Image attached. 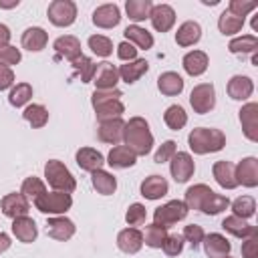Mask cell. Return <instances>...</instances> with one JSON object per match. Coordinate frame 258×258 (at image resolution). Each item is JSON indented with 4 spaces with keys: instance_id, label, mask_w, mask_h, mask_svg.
Wrapping results in <instances>:
<instances>
[{
    "instance_id": "7",
    "label": "cell",
    "mask_w": 258,
    "mask_h": 258,
    "mask_svg": "<svg viewBox=\"0 0 258 258\" xmlns=\"http://www.w3.org/2000/svg\"><path fill=\"white\" fill-rule=\"evenodd\" d=\"M189 105L200 115L210 113L216 107V91H214V85L212 83H200V85H196L191 89V95H189Z\"/></svg>"
},
{
    "instance_id": "10",
    "label": "cell",
    "mask_w": 258,
    "mask_h": 258,
    "mask_svg": "<svg viewBox=\"0 0 258 258\" xmlns=\"http://www.w3.org/2000/svg\"><path fill=\"white\" fill-rule=\"evenodd\" d=\"M240 123L244 135L256 143L258 141V103H246L240 109Z\"/></svg>"
},
{
    "instance_id": "34",
    "label": "cell",
    "mask_w": 258,
    "mask_h": 258,
    "mask_svg": "<svg viewBox=\"0 0 258 258\" xmlns=\"http://www.w3.org/2000/svg\"><path fill=\"white\" fill-rule=\"evenodd\" d=\"M123 34H125L127 42H131V44H133V46H137V48L147 50V48H151V46H153V36H151V32H147L145 28H141V26H137V24L127 26Z\"/></svg>"
},
{
    "instance_id": "62",
    "label": "cell",
    "mask_w": 258,
    "mask_h": 258,
    "mask_svg": "<svg viewBox=\"0 0 258 258\" xmlns=\"http://www.w3.org/2000/svg\"><path fill=\"white\" fill-rule=\"evenodd\" d=\"M224 258H232V256H230V254H228V256H224Z\"/></svg>"
},
{
    "instance_id": "46",
    "label": "cell",
    "mask_w": 258,
    "mask_h": 258,
    "mask_svg": "<svg viewBox=\"0 0 258 258\" xmlns=\"http://www.w3.org/2000/svg\"><path fill=\"white\" fill-rule=\"evenodd\" d=\"M228 206H230V200H228L226 196H220V194L212 191V196L206 200V204L202 206L200 212H204V214H208V216H216V214L224 212Z\"/></svg>"
},
{
    "instance_id": "53",
    "label": "cell",
    "mask_w": 258,
    "mask_h": 258,
    "mask_svg": "<svg viewBox=\"0 0 258 258\" xmlns=\"http://www.w3.org/2000/svg\"><path fill=\"white\" fill-rule=\"evenodd\" d=\"M121 97H123V93L119 89H107V91H97L95 89V93L91 97V103H93V107H97L105 101H115V99H121Z\"/></svg>"
},
{
    "instance_id": "2",
    "label": "cell",
    "mask_w": 258,
    "mask_h": 258,
    "mask_svg": "<svg viewBox=\"0 0 258 258\" xmlns=\"http://www.w3.org/2000/svg\"><path fill=\"white\" fill-rule=\"evenodd\" d=\"M187 143L189 149L198 155H206V153H216L222 151L226 145V135L220 129H212V127H198L187 135Z\"/></svg>"
},
{
    "instance_id": "45",
    "label": "cell",
    "mask_w": 258,
    "mask_h": 258,
    "mask_svg": "<svg viewBox=\"0 0 258 258\" xmlns=\"http://www.w3.org/2000/svg\"><path fill=\"white\" fill-rule=\"evenodd\" d=\"M71 64L75 67V71L79 73V77H81V81H83V83H91V81H93V75H95L97 64H95L89 56L81 54V56H79V58H75Z\"/></svg>"
},
{
    "instance_id": "47",
    "label": "cell",
    "mask_w": 258,
    "mask_h": 258,
    "mask_svg": "<svg viewBox=\"0 0 258 258\" xmlns=\"http://www.w3.org/2000/svg\"><path fill=\"white\" fill-rule=\"evenodd\" d=\"M89 48H91L97 56L107 58V56L113 52V42H111V38H107V36H103V34H93V36H89Z\"/></svg>"
},
{
    "instance_id": "20",
    "label": "cell",
    "mask_w": 258,
    "mask_h": 258,
    "mask_svg": "<svg viewBox=\"0 0 258 258\" xmlns=\"http://www.w3.org/2000/svg\"><path fill=\"white\" fill-rule=\"evenodd\" d=\"M137 161V155L127 147V145H115L109 155H107V161L113 169H127V167H133Z\"/></svg>"
},
{
    "instance_id": "14",
    "label": "cell",
    "mask_w": 258,
    "mask_h": 258,
    "mask_svg": "<svg viewBox=\"0 0 258 258\" xmlns=\"http://www.w3.org/2000/svg\"><path fill=\"white\" fill-rule=\"evenodd\" d=\"M46 234L58 242H67L75 234V222L64 216H52L46 222Z\"/></svg>"
},
{
    "instance_id": "38",
    "label": "cell",
    "mask_w": 258,
    "mask_h": 258,
    "mask_svg": "<svg viewBox=\"0 0 258 258\" xmlns=\"http://www.w3.org/2000/svg\"><path fill=\"white\" fill-rule=\"evenodd\" d=\"M125 113V105L121 103V99H115V101H105L101 105L95 107V115L99 121H107V119H117Z\"/></svg>"
},
{
    "instance_id": "35",
    "label": "cell",
    "mask_w": 258,
    "mask_h": 258,
    "mask_svg": "<svg viewBox=\"0 0 258 258\" xmlns=\"http://www.w3.org/2000/svg\"><path fill=\"white\" fill-rule=\"evenodd\" d=\"M151 8H153L151 0H127V2H125L127 16H129L133 22H143L145 18H149Z\"/></svg>"
},
{
    "instance_id": "12",
    "label": "cell",
    "mask_w": 258,
    "mask_h": 258,
    "mask_svg": "<svg viewBox=\"0 0 258 258\" xmlns=\"http://www.w3.org/2000/svg\"><path fill=\"white\" fill-rule=\"evenodd\" d=\"M236 181L244 187H256L258 185V159L256 157H244L236 165Z\"/></svg>"
},
{
    "instance_id": "26",
    "label": "cell",
    "mask_w": 258,
    "mask_h": 258,
    "mask_svg": "<svg viewBox=\"0 0 258 258\" xmlns=\"http://www.w3.org/2000/svg\"><path fill=\"white\" fill-rule=\"evenodd\" d=\"M169 189V183L161 175H149L141 181V196L147 200H161Z\"/></svg>"
},
{
    "instance_id": "17",
    "label": "cell",
    "mask_w": 258,
    "mask_h": 258,
    "mask_svg": "<svg viewBox=\"0 0 258 258\" xmlns=\"http://www.w3.org/2000/svg\"><path fill=\"white\" fill-rule=\"evenodd\" d=\"M212 173L218 181V185H222L224 189H234L238 187V181H236V165L232 161H216L214 167H212Z\"/></svg>"
},
{
    "instance_id": "50",
    "label": "cell",
    "mask_w": 258,
    "mask_h": 258,
    "mask_svg": "<svg viewBox=\"0 0 258 258\" xmlns=\"http://www.w3.org/2000/svg\"><path fill=\"white\" fill-rule=\"evenodd\" d=\"M256 6H258L256 0H230L228 12H232L234 16H242V18H246V14L252 12Z\"/></svg>"
},
{
    "instance_id": "40",
    "label": "cell",
    "mask_w": 258,
    "mask_h": 258,
    "mask_svg": "<svg viewBox=\"0 0 258 258\" xmlns=\"http://www.w3.org/2000/svg\"><path fill=\"white\" fill-rule=\"evenodd\" d=\"M230 52L234 54H248V52H256L258 48V38L254 34H244V36H238V38H232L230 44H228Z\"/></svg>"
},
{
    "instance_id": "25",
    "label": "cell",
    "mask_w": 258,
    "mask_h": 258,
    "mask_svg": "<svg viewBox=\"0 0 258 258\" xmlns=\"http://www.w3.org/2000/svg\"><path fill=\"white\" fill-rule=\"evenodd\" d=\"M181 64H183V71L189 77H200V75H204L208 71L210 60H208V54L204 50H191V52H187L183 56Z\"/></svg>"
},
{
    "instance_id": "49",
    "label": "cell",
    "mask_w": 258,
    "mask_h": 258,
    "mask_svg": "<svg viewBox=\"0 0 258 258\" xmlns=\"http://www.w3.org/2000/svg\"><path fill=\"white\" fill-rule=\"evenodd\" d=\"M204 236H206V234H204V228L198 226V224H189V226H185V228H183V234H181V238L187 240L189 246H191L194 250L200 248V244L204 242Z\"/></svg>"
},
{
    "instance_id": "51",
    "label": "cell",
    "mask_w": 258,
    "mask_h": 258,
    "mask_svg": "<svg viewBox=\"0 0 258 258\" xmlns=\"http://www.w3.org/2000/svg\"><path fill=\"white\" fill-rule=\"evenodd\" d=\"M161 250H163L167 256H177V254H181V250H183V238H181L179 234H167V238H165Z\"/></svg>"
},
{
    "instance_id": "9",
    "label": "cell",
    "mask_w": 258,
    "mask_h": 258,
    "mask_svg": "<svg viewBox=\"0 0 258 258\" xmlns=\"http://www.w3.org/2000/svg\"><path fill=\"white\" fill-rule=\"evenodd\" d=\"M93 83L97 87V91H107V89H117V83H119V71L113 62H99L97 69H95V75H93Z\"/></svg>"
},
{
    "instance_id": "37",
    "label": "cell",
    "mask_w": 258,
    "mask_h": 258,
    "mask_svg": "<svg viewBox=\"0 0 258 258\" xmlns=\"http://www.w3.org/2000/svg\"><path fill=\"white\" fill-rule=\"evenodd\" d=\"M244 20H246V18H242V16H234L232 12L224 10V12L220 14V18H218V28H220L222 34L232 36V34H236V32L242 30Z\"/></svg>"
},
{
    "instance_id": "42",
    "label": "cell",
    "mask_w": 258,
    "mask_h": 258,
    "mask_svg": "<svg viewBox=\"0 0 258 258\" xmlns=\"http://www.w3.org/2000/svg\"><path fill=\"white\" fill-rule=\"evenodd\" d=\"M20 194L26 198V200H36V198H40L42 194H46V185H44V181L42 179H38V177H26L24 181H22V187H20Z\"/></svg>"
},
{
    "instance_id": "39",
    "label": "cell",
    "mask_w": 258,
    "mask_h": 258,
    "mask_svg": "<svg viewBox=\"0 0 258 258\" xmlns=\"http://www.w3.org/2000/svg\"><path fill=\"white\" fill-rule=\"evenodd\" d=\"M163 121H165V125H167L169 129L179 131V129H183L185 123H187V113L183 111L181 105H171V107L165 109V113H163Z\"/></svg>"
},
{
    "instance_id": "23",
    "label": "cell",
    "mask_w": 258,
    "mask_h": 258,
    "mask_svg": "<svg viewBox=\"0 0 258 258\" xmlns=\"http://www.w3.org/2000/svg\"><path fill=\"white\" fill-rule=\"evenodd\" d=\"M75 159H77V165H79L81 169L91 171V173L97 171V169H101L103 163H105L103 153L97 151V149H93V147H81V149L77 151Z\"/></svg>"
},
{
    "instance_id": "32",
    "label": "cell",
    "mask_w": 258,
    "mask_h": 258,
    "mask_svg": "<svg viewBox=\"0 0 258 258\" xmlns=\"http://www.w3.org/2000/svg\"><path fill=\"white\" fill-rule=\"evenodd\" d=\"M157 89L167 97H175L183 91V79L173 71L161 73L159 79H157Z\"/></svg>"
},
{
    "instance_id": "48",
    "label": "cell",
    "mask_w": 258,
    "mask_h": 258,
    "mask_svg": "<svg viewBox=\"0 0 258 258\" xmlns=\"http://www.w3.org/2000/svg\"><path fill=\"white\" fill-rule=\"evenodd\" d=\"M145 218H147V210L143 204H131L125 212V220L129 226H141L145 224Z\"/></svg>"
},
{
    "instance_id": "11",
    "label": "cell",
    "mask_w": 258,
    "mask_h": 258,
    "mask_svg": "<svg viewBox=\"0 0 258 258\" xmlns=\"http://www.w3.org/2000/svg\"><path fill=\"white\" fill-rule=\"evenodd\" d=\"M123 127H125V121L121 117L117 119H107V121H99V129H97V135L103 143H109V145H117L121 139H123Z\"/></svg>"
},
{
    "instance_id": "19",
    "label": "cell",
    "mask_w": 258,
    "mask_h": 258,
    "mask_svg": "<svg viewBox=\"0 0 258 258\" xmlns=\"http://www.w3.org/2000/svg\"><path fill=\"white\" fill-rule=\"evenodd\" d=\"M252 93H254V83H252L250 77L234 75L228 81V95H230V99H234V101H246L248 97H252Z\"/></svg>"
},
{
    "instance_id": "41",
    "label": "cell",
    "mask_w": 258,
    "mask_h": 258,
    "mask_svg": "<svg viewBox=\"0 0 258 258\" xmlns=\"http://www.w3.org/2000/svg\"><path fill=\"white\" fill-rule=\"evenodd\" d=\"M167 238V228H161L157 224H149L145 226V232H143V244L149 246V248H161L163 242Z\"/></svg>"
},
{
    "instance_id": "22",
    "label": "cell",
    "mask_w": 258,
    "mask_h": 258,
    "mask_svg": "<svg viewBox=\"0 0 258 258\" xmlns=\"http://www.w3.org/2000/svg\"><path fill=\"white\" fill-rule=\"evenodd\" d=\"M52 48L56 50V54H58V56H64V58H67V60H71V62L83 54V52H81V40H79L77 36H73V34L58 36V38L54 40Z\"/></svg>"
},
{
    "instance_id": "58",
    "label": "cell",
    "mask_w": 258,
    "mask_h": 258,
    "mask_svg": "<svg viewBox=\"0 0 258 258\" xmlns=\"http://www.w3.org/2000/svg\"><path fill=\"white\" fill-rule=\"evenodd\" d=\"M10 28L6 26V24H0V48L2 46H8V42H10Z\"/></svg>"
},
{
    "instance_id": "21",
    "label": "cell",
    "mask_w": 258,
    "mask_h": 258,
    "mask_svg": "<svg viewBox=\"0 0 258 258\" xmlns=\"http://www.w3.org/2000/svg\"><path fill=\"white\" fill-rule=\"evenodd\" d=\"M204 252H206V256L208 258H224V256H228L230 254V242L226 240V236H222V234H218V232H214V234H210V236H204Z\"/></svg>"
},
{
    "instance_id": "36",
    "label": "cell",
    "mask_w": 258,
    "mask_h": 258,
    "mask_svg": "<svg viewBox=\"0 0 258 258\" xmlns=\"http://www.w3.org/2000/svg\"><path fill=\"white\" fill-rule=\"evenodd\" d=\"M22 117H24V121H28L34 129H40V127H44V125L48 123V111H46L44 105H38V103L28 105V107L22 111Z\"/></svg>"
},
{
    "instance_id": "3",
    "label": "cell",
    "mask_w": 258,
    "mask_h": 258,
    "mask_svg": "<svg viewBox=\"0 0 258 258\" xmlns=\"http://www.w3.org/2000/svg\"><path fill=\"white\" fill-rule=\"evenodd\" d=\"M44 177L48 181L50 187H54V191H64L71 194L77 187V179L73 177V173L69 171V167L58 161V159H50L44 165Z\"/></svg>"
},
{
    "instance_id": "54",
    "label": "cell",
    "mask_w": 258,
    "mask_h": 258,
    "mask_svg": "<svg viewBox=\"0 0 258 258\" xmlns=\"http://www.w3.org/2000/svg\"><path fill=\"white\" fill-rule=\"evenodd\" d=\"M175 151H177V147H175V141H165L157 151H155V157H153V161L155 163H163V161H169L173 155H175Z\"/></svg>"
},
{
    "instance_id": "15",
    "label": "cell",
    "mask_w": 258,
    "mask_h": 258,
    "mask_svg": "<svg viewBox=\"0 0 258 258\" xmlns=\"http://www.w3.org/2000/svg\"><path fill=\"white\" fill-rule=\"evenodd\" d=\"M149 18H151V24L157 32H167L173 24H175V12L169 4H157L151 8L149 12Z\"/></svg>"
},
{
    "instance_id": "56",
    "label": "cell",
    "mask_w": 258,
    "mask_h": 258,
    "mask_svg": "<svg viewBox=\"0 0 258 258\" xmlns=\"http://www.w3.org/2000/svg\"><path fill=\"white\" fill-rule=\"evenodd\" d=\"M14 85V73L10 67H2L0 64V91H6Z\"/></svg>"
},
{
    "instance_id": "27",
    "label": "cell",
    "mask_w": 258,
    "mask_h": 258,
    "mask_svg": "<svg viewBox=\"0 0 258 258\" xmlns=\"http://www.w3.org/2000/svg\"><path fill=\"white\" fill-rule=\"evenodd\" d=\"M12 234H14L20 242L30 244V242L36 240L38 230H36V224H34L32 218H28V216H20V218L12 220Z\"/></svg>"
},
{
    "instance_id": "6",
    "label": "cell",
    "mask_w": 258,
    "mask_h": 258,
    "mask_svg": "<svg viewBox=\"0 0 258 258\" xmlns=\"http://www.w3.org/2000/svg\"><path fill=\"white\" fill-rule=\"evenodd\" d=\"M48 20L54 26H71L77 20V4L73 0H52L48 4Z\"/></svg>"
},
{
    "instance_id": "18",
    "label": "cell",
    "mask_w": 258,
    "mask_h": 258,
    "mask_svg": "<svg viewBox=\"0 0 258 258\" xmlns=\"http://www.w3.org/2000/svg\"><path fill=\"white\" fill-rule=\"evenodd\" d=\"M117 246L125 254H137L143 246V234L137 228H125L117 234Z\"/></svg>"
},
{
    "instance_id": "13",
    "label": "cell",
    "mask_w": 258,
    "mask_h": 258,
    "mask_svg": "<svg viewBox=\"0 0 258 258\" xmlns=\"http://www.w3.org/2000/svg\"><path fill=\"white\" fill-rule=\"evenodd\" d=\"M0 208H2V214L12 218V220H16L20 216H26L28 210H30L28 200L22 194H16V191L14 194H6L2 198V202H0Z\"/></svg>"
},
{
    "instance_id": "55",
    "label": "cell",
    "mask_w": 258,
    "mask_h": 258,
    "mask_svg": "<svg viewBox=\"0 0 258 258\" xmlns=\"http://www.w3.org/2000/svg\"><path fill=\"white\" fill-rule=\"evenodd\" d=\"M117 56H119L121 60H125V62H131V60L137 58V48H135L131 42L123 40V42L117 46Z\"/></svg>"
},
{
    "instance_id": "44",
    "label": "cell",
    "mask_w": 258,
    "mask_h": 258,
    "mask_svg": "<svg viewBox=\"0 0 258 258\" xmlns=\"http://www.w3.org/2000/svg\"><path fill=\"white\" fill-rule=\"evenodd\" d=\"M32 97V87L28 83H18L16 87H12L10 95H8V103L12 107H24Z\"/></svg>"
},
{
    "instance_id": "57",
    "label": "cell",
    "mask_w": 258,
    "mask_h": 258,
    "mask_svg": "<svg viewBox=\"0 0 258 258\" xmlns=\"http://www.w3.org/2000/svg\"><path fill=\"white\" fill-rule=\"evenodd\" d=\"M256 234L246 238V242L242 244V258H256Z\"/></svg>"
},
{
    "instance_id": "16",
    "label": "cell",
    "mask_w": 258,
    "mask_h": 258,
    "mask_svg": "<svg viewBox=\"0 0 258 258\" xmlns=\"http://www.w3.org/2000/svg\"><path fill=\"white\" fill-rule=\"evenodd\" d=\"M121 20V12L117 4H101L93 12V22L99 28H113Z\"/></svg>"
},
{
    "instance_id": "24",
    "label": "cell",
    "mask_w": 258,
    "mask_h": 258,
    "mask_svg": "<svg viewBox=\"0 0 258 258\" xmlns=\"http://www.w3.org/2000/svg\"><path fill=\"white\" fill-rule=\"evenodd\" d=\"M20 42H22V48H26V50H30V52H38V50H42V48L46 46L48 34H46V30L40 28V26H30V28H26V30L22 32Z\"/></svg>"
},
{
    "instance_id": "33",
    "label": "cell",
    "mask_w": 258,
    "mask_h": 258,
    "mask_svg": "<svg viewBox=\"0 0 258 258\" xmlns=\"http://www.w3.org/2000/svg\"><path fill=\"white\" fill-rule=\"evenodd\" d=\"M91 183H93V187H95L101 196H111V194H115V189H117V179H115V175H111V173L105 171V169L93 171V173H91Z\"/></svg>"
},
{
    "instance_id": "31",
    "label": "cell",
    "mask_w": 258,
    "mask_h": 258,
    "mask_svg": "<svg viewBox=\"0 0 258 258\" xmlns=\"http://www.w3.org/2000/svg\"><path fill=\"white\" fill-rule=\"evenodd\" d=\"M222 228H224L226 232H230L232 236L242 238V240H246V238H250V236L256 234V228L250 226L246 220H242V218H238V216H228V218H224Z\"/></svg>"
},
{
    "instance_id": "5",
    "label": "cell",
    "mask_w": 258,
    "mask_h": 258,
    "mask_svg": "<svg viewBox=\"0 0 258 258\" xmlns=\"http://www.w3.org/2000/svg\"><path fill=\"white\" fill-rule=\"evenodd\" d=\"M187 212L189 210L181 200H171L153 212V224H157L161 228H169V226L181 222L187 216Z\"/></svg>"
},
{
    "instance_id": "61",
    "label": "cell",
    "mask_w": 258,
    "mask_h": 258,
    "mask_svg": "<svg viewBox=\"0 0 258 258\" xmlns=\"http://www.w3.org/2000/svg\"><path fill=\"white\" fill-rule=\"evenodd\" d=\"M252 28H254V30H258V16L252 20Z\"/></svg>"
},
{
    "instance_id": "4",
    "label": "cell",
    "mask_w": 258,
    "mask_h": 258,
    "mask_svg": "<svg viewBox=\"0 0 258 258\" xmlns=\"http://www.w3.org/2000/svg\"><path fill=\"white\" fill-rule=\"evenodd\" d=\"M34 206L42 214L62 216L67 210H71L73 198H71V194H64V191H50V194L46 191V194H42L40 198L34 200Z\"/></svg>"
},
{
    "instance_id": "60",
    "label": "cell",
    "mask_w": 258,
    "mask_h": 258,
    "mask_svg": "<svg viewBox=\"0 0 258 258\" xmlns=\"http://www.w3.org/2000/svg\"><path fill=\"white\" fill-rule=\"evenodd\" d=\"M18 4H20L18 0H0V8H14Z\"/></svg>"
},
{
    "instance_id": "30",
    "label": "cell",
    "mask_w": 258,
    "mask_h": 258,
    "mask_svg": "<svg viewBox=\"0 0 258 258\" xmlns=\"http://www.w3.org/2000/svg\"><path fill=\"white\" fill-rule=\"evenodd\" d=\"M212 187L206 185V183H196L191 187H187L185 191V200L183 204L187 206V210H202V206L206 204V200L212 196Z\"/></svg>"
},
{
    "instance_id": "52",
    "label": "cell",
    "mask_w": 258,
    "mask_h": 258,
    "mask_svg": "<svg viewBox=\"0 0 258 258\" xmlns=\"http://www.w3.org/2000/svg\"><path fill=\"white\" fill-rule=\"evenodd\" d=\"M20 58H22V54H20V50L16 48V46H2L0 48V64L2 67H12V64H18L20 62Z\"/></svg>"
},
{
    "instance_id": "8",
    "label": "cell",
    "mask_w": 258,
    "mask_h": 258,
    "mask_svg": "<svg viewBox=\"0 0 258 258\" xmlns=\"http://www.w3.org/2000/svg\"><path fill=\"white\" fill-rule=\"evenodd\" d=\"M194 159L189 153L185 151H175V155L171 157L169 161V171H171V177L177 181V183H185L191 175H194Z\"/></svg>"
},
{
    "instance_id": "1",
    "label": "cell",
    "mask_w": 258,
    "mask_h": 258,
    "mask_svg": "<svg viewBox=\"0 0 258 258\" xmlns=\"http://www.w3.org/2000/svg\"><path fill=\"white\" fill-rule=\"evenodd\" d=\"M123 141L135 155H147L153 147V133L143 117H131L123 127Z\"/></svg>"
},
{
    "instance_id": "43",
    "label": "cell",
    "mask_w": 258,
    "mask_h": 258,
    "mask_svg": "<svg viewBox=\"0 0 258 258\" xmlns=\"http://www.w3.org/2000/svg\"><path fill=\"white\" fill-rule=\"evenodd\" d=\"M232 212H234V216H238V218H242V220L252 218L254 212H256V202H254V198H250V196L236 198V200L232 202Z\"/></svg>"
},
{
    "instance_id": "28",
    "label": "cell",
    "mask_w": 258,
    "mask_h": 258,
    "mask_svg": "<svg viewBox=\"0 0 258 258\" xmlns=\"http://www.w3.org/2000/svg\"><path fill=\"white\" fill-rule=\"evenodd\" d=\"M147 69H149V62H147L145 58H135V60H131V62L121 64L117 71H119V77H121L127 85H133L135 81H139V79L147 73Z\"/></svg>"
},
{
    "instance_id": "59",
    "label": "cell",
    "mask_w": 258,
    "mask_h": 258,
    "mask_svg": "<svg viewBox=\"0 0 258 258\" xmlns=\"http://www.w3.org/2000/svg\"><path fill=\"white\" fill-rule=\"evenodd\" d=\"M10 244H12V242H10V236L4 234V232H0V254L6 252V250L10 248Z\"/></svg>"
},
{
    "instance_id": "29",
    "label": "cell",
    "mask_w": 258,
    "mask_h": 258,
    "mask_svg": "<svg viewBox=\"0 0 258 258\" xmlns=\"http://www.w3.org/2000/svg\"><path fill=\"white\" fill-rule=\"evenodd\" d=\"M200 38H202V26L194 20H185L175 32V42L179 46H194Z\"/></svg>"
}]
</instances>
